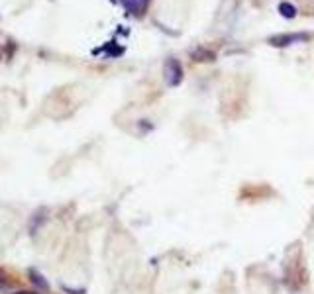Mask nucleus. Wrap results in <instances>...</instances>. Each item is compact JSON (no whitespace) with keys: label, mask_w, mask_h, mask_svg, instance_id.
Segmentation results:
<instances>
[{"label":"nucleus","mask_w":314,"mask_h":294,"mask_svg":"<svg viewBox=\"0 0 314 294\" xmlns=\"http://www.w3.org/2000/svg\"><path fill=\"white\" fill-rule=\"evenodd\" d=\"M163 79H165V85L171 88L179 87L183 83V65H181L177 59L169 57L163 65Z\"/></svg>","instance_id":"f257e3e1"},{"label":"nucleus","mask_w":314,"mask_h":294,"mask_svg":"<svg viewBox=\"0 0 314 294\" xmlns=\"http://www.w3.org/2000/svg\"><path fill=\"white\" fill-rule=\"evenodd\" d=\"M310 35L308 33H277V35H271L267 40V44L273 45V47H287V45L292 44H303V42H308Z\"/></svg>","instance_id":"f03ea898"},{"label":"nucleus","mask_w":314,"mask_h":294,"mask_svg":"<svg viewBox=\"0 0 314 294\" xmlns=\"http://www.w3.org/2000/svg\"><path fill=\"white\" fill-rule=\"evenodd\" d=\"M120 2L126 8V12L132 14V16H142L146 12L147 4H149V0H120Z\"/></svg>","instance_id":"7ed1b4c3"},{"label":"nucleus","mask_w":314,"mask_h":294,"mask_svg":"<svg viewBox=\"0 0 314 294\" xmlns=\"http://www.w3.org/2000/svg\"><path fill=\"white\" fill-rule=\"evenodd\" d=\"M277 10H279V14L283 16V18H287V20H292L295 16H297V6L295 4H291V2H287V0H283V2H279V6H277Z\"/></svg>","instance_id":"20e7f679"},{"label":"nucleus","mask_w":314,"mask_h":294,"mask_svg":"<svg viewBox=\"0 0 314 294\" xmlns=\"http://www.w3.org/2000/svg\"><path fill=\"white\" fill-rule=\"evenodd\" d=\"M192 59H197V61H214V51H208L206 47H199V49H194L192 51Z\"/></svg>","instance_id":"39448f33"},{"label":"nucleus","mask_w":314,"mask_h":294,"mask_svg":"<svg viewBox=\"0 0 314 294\" xmlns=\"http://www.w3.org/2000/svg\"><path fill=\"white\" fill-rule=\"evenodd\" d=\"M30 281L37 286V288H42V290H47L49 288V284H47V281H44V277L40 275V272L35 271V269H30Z\"/></svg>","instance_id":"423d86ee"},{"label":"nucleus","mask_w":314,"mask_h":294,"mask_svg":"<svg viewBox=\"0 0 314 294\" xmlns=\"http://www.w3.org/2000/svg\"><path fill=\"white\" fill-rule=\"evenodd\" d=\"M18 294H32V292H18Z\"/></svg>","instance_id":"0eeeda50"}]
</instances>
